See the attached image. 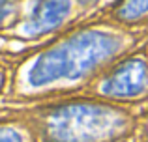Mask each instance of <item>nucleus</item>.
I'll return each instance as SVG.
<instances>
[{
  "instance_id": "f257e3e1",
  "label": "nucleus",
  "mask_w": 148,
  "mask_h": 142,
  "mask_svg": "<svg viewBox=\"0 0 148 142\" xmlns=\"http://www.w3.org/2000/svg\"><path fill=\"white\" fill-rule=\"evenodd\" d=\"M62 47V45H60ZM111 39L99 34H88L73 39L71 45H64L58 51L45 54L40 60L34 71L30 73V80L34 84L49 82L53 79H60L66 73H79L84 66H88V60H96L101 54L112 51Z\"/></svg>"
},
{
  "instance_id": "f03ea898",
  "label": "nucleus",
  "mask_w": 148,
  "mask_h": 142,
  "mask_svg": "<svg viewBox=\"0 0 148 142\" xmlns=\"http://www.w3.org/2000/svg\"><path fill=\"white\" fill-rule=\"evenodd\" d=\"M116 122L118 120L109 110L75 105L64 109L56 118H53L51 133L60 142H92L109 133Z\"/></svg>"
},
{
  "instance_id": "7ed1b4c3",
  "label": "nucleus",
  "mask_w": 148,
  "mask_h": 142,
  "mask_svg": "<svg viewBox=\"0 0 148 142\" xmlns=\"http://www.w3.org/2000/svg\"><path fill=\"white\" fill-rule=\"evenodd\" d=\"M148 88V67L141 60H130L103 82V92L116 97H131Z\"/></svg>"
},
{
  "instance_id": "20e7f679",
  "label": "nucleus",
  "mask_w": 148,
  "mask_h": 142,
  "mask_svg": "<svg viewBox=\"0 0 148 142\" xmlns=\"http://www.w3.org/2000/svg\"><path fill=\"white\" fill-rule=\"evenodd\" d=\"M69 13L68 0H38L32 7L25 30L30 34H41L58 26Z\"/></svg>"
},
{
  "instance_id": "39448f33",
  "label": "nucleus",
  "mask_w": 148,
  "mask_h": 142,
  "mask_svg": "<svg viewBox=\"0 0 148 142\" xmlns=\"http://www.w3.org/2000/svg\"><path fill=\"white\" fill-rule=\"evenodd\" d=\"M118 13L124 19H137L148 13V0H126V4L120 7Z\"/></svg>"
},
{
  "instance_id": "423d86ee",
  "label": "nucleus",
  "mask_w": 148,
  "mask_h": 142,
  "mask_svg": "<svg viewBox=\"0 0 148 142\" xmlns=\"http://www.w3.org/2000/svg\"><path fill=\"white\" fill-rule=\"evenodd\" d=\"M15 2H17V0H0V24H2V22L13 13Z\"/></svg>"
},
{
  "instance_id": "0eeeda50",
  "label": "nucleus",
  "mask_w": 148,
  "mask_h": 142,
  "mask_svg": "<svg viewBox=\"0 0 148 142\" xmlns=\"http://www.w3.org/2000/svg\"><path fill=\"white\" fill-rule=\"evenodd\" d=\"M0 142H21V139H19V135L4 129V131H0Z\"/></svg>"
},
{
  "instance_id": "6e6552de",
  "label": "nucleus",
  "mask_w": 148,
  "mask_h": 142,
  "mask_svg": "<svg viewBox=\"0 0 148 142\" xmlns=\"http://www.w3.org/2000/svg\"><path fill=\"white\" fill-rule=\"evenodd\" d=\"M83 2H90V0H83Z\"/></svg>"
}]
</instances>
